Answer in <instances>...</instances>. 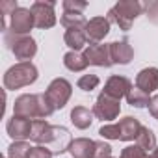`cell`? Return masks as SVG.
<instances>
[{
    "instance_id": "obj_2",
    "label": "cell",
    "mask_w": 158,
    "mask_h": 158,
    "mask_svg": "<svg viewBox=\"0 0 158 158\" xmlns=\"http://www.w3.org/2000/svg\"><path fill=\"white\" fill-rule=\"evenodd\" d=\"M54 114V108L50 106V102L47 101L45 93H26L21 95L15 104H13V115L30 119V121H39V119H47L48 115Z\"/></svg>"
},
{
    "instance_id": "obj_21",
    "label": "cell",
    "mask_w": 158,
    "mask_h": 158,
    "mask_svg": "<svg viewBox=\"0 0 158 158\" xmlns=\"http://www.w3.org/2000/svg\"><path fill=\"white\" fill-rule=\"evenodd\" d=\"M60 23L69 30V28H86L88 21L82 13H74V11H63Z\"/></svg>"
},
{
    "instance_id": "obj_8",
    "label": "cell",
    "mask_w": 158,
    "mask_h": 158,
    "mask_svg": "<svg viewBox=\"0 0 158 158\" xmlns=\"http://www.w3.org/2000/svg\"><path fill=\"white\" fill-rule=\"evenodd\" d=\"M54 6L56 2H45V0H37V2L32 4L30 11L34 15V24L35 28H41V30H47V28H52L56 24V13H54Z\"/></svg>"
},
{
    "instance_id": "obj_27",
    "label": "cell",
    "mask_w": 158,
    "mask_h": 158,
    "mask_svg": "<svg viewBox=\"0 0 158 158\" xmlns=\"http://www.w3.org/2000/svg\"><path fill=\"white\" fill-rule=\"evenodd\" d=\"M145 13H147V19L154 24H158V0H149V2L143 6Z\"/></svg>"
},
{
    "instance_id": "obj_10",
    "label": "cell",
    "mask_w": 158,
    "mask_h": 158,
    "mask_svg": "<svg viewBox=\"0 0 158 158\" xmlns=\"http://www.w3.org/2000/svg\"><path fill=\"white\" fill-rule=\"evenodd\" d=\"M121 112V104L119 101L101 93L95 101V106H93V115L101 121H114Z\"/></svg>"
},
{
    "instance_id": "obj_22",
    "label": "cell",
    "mask_w": 158,
    "mask_h": 158,
    "mask_svg": "<svg viewBox=\"0 0 158 158\" xmlns=\"http://www.w3.org/2000/svg\"><path fill=\"white\" fill-rule=\"evenodd\" d=\"M136 145H139L145 152H152V151L156 149V138H154L152 130L147 128V127H141L139 136H138V139H136Z\"/></svg>"
},
{
    "instance_id": "obj_24",
    "label": "cell",
    "mask_w": 158,
    "mask_h": 158,
    "mask_svg": "<svg viewBox=\"0 0 158 158\" xmlns=\"http://www.w3.org/2000/svg\"><path fill=\"white\" fill-rule=\"evenodd\" d=\"M30 151H32L30 143H26V141H13L8 147V156L10 158H28Z\"/></svg>"
},
{
    "instance_id": "obj_5",
    "label": "cell",
    "mask_w": 158,
    "mask_h": 158,
    "mask_svg": "<svg viewBox=\"0 0 158 158\" xmlns=\"http://www.w3.org/2000/svg\"><path fill=\"white\" fill-rule=\"evenodd\" d=\"M141 11L143 6L138 0H121L108 11V21L115 23L123 32H128L132 28V23L138 19V15H141Z\"/></svg>"
},
{
    "instance_id": "obj_25",
    "label": "cell",
    "mask_w": 158,
    "mask_h": 158,
    "mask_svg": "<svg viewBox=\"0 0 158 158\" xmlns=\"http://www.w3.org/2000/svg\"><path fill=\"white\" fill-rule=\"evenodd\" d=\"M99 84H101V80H99L97 74H84V76L78 78V82H76V86L82 91H93Z\"/></svg>"
},
{
    "instance_id": "obj_26",
    "label": "cell",
    "mask_w": 158,
    "mask_h": 158,
    "mask_svg": "<svg viewBox=\"0 0 158 158\" xmlns=\"http://www.w3.org/2000/svg\"><path fill=\"white\" fill-rule=\"evenodd\" d=\"M147 154L149 152H145L139 145H128V147L123 149V152H121L119 158H145Z\"/></svg>"
},
{
    "instance_id": "obj_11",
    "label": "cell",
    "mask_w": 158,
    "mask_h": 158,
    "mask_svg": "<svg viewBox=\"0 0 158 158\" xmlns=\"http://www.w3.org/2000/svg\"><path fill=\"white\" fill-rule=\"evenodd\" d=\"M84 32H86V37H88L89 45L101 43L110 34V21H108V17H93L91 21H88Z\"/></svg>"
},
{
    "instance_id": "obj_31",
    "label": "cell",
    "mask_w": 158,
    "mask_h": 158,
    "mask_svg": "<svg viewBox=\"0 0 158 158\" xmlns=\"http://www.w3.org/2000/svg\"><path fill=\"white\" fill-rule=\"evenodd\" d=\"M149 112L154 119H158V95L151 97V102H149Z\"/></svg>"
},
{
    "instance_id": "obj_13",
    "label": "cell",
    "mask_w": 158,
    "mask_h": 158,
    "mask_svg": "<svg viewBox=\"0 0 158 158\" xmlns=\"http://www.w3.org/2000/svg\"><path fill=\"white\" fill-rule=\"evenodd\" d=\"M32 128H34V121L19 117V115H13L6 125L8 136L15 141H24V139L32 138Z\"/></svg>"
},
{
    "instance_id": "obj_17",
    "label": "cell",
    "mask_w": 158,
    "mask_h": 158,
    "mask_svg": "<svg viewBox=\"0 0 158 158\" xmlns=\"http://www.w3.org/2000/svg\"><path fill=\"white\" fill-rule=\"evenodd\" d=\"M110 54H112V61L119 63V65H127L134 58V50H132V47L127 39L110 43Z\"/></svg>"
},
{
    "instance_id": "obj_7",
    "label": "cell",
    "mask_w": 158,
    "mask_h": 158,
    "mask_svg": "<svg viewBox=\"0 0 158 158\" xmlns=\"http://www.w3.org/2000/svg\"><path fill=\"white\" fill-rule=\"evenodd\" d=\"M71 93H73V86L69 80H65V78H54L45 91V97L56 112V110H61L69 102Z\"/></svg>"
},
{
    "instance_id": "obj_15",
    "label": "cell",
    "mask_w": 158,
    "mask_h": 158,
    "mask_svg": "<svg viewBox=\"0 0 158 158\" xmlns=\"http://www.w3.org/2000/svg\"><path fill=\"white\" fill-rule=\"evenodd\" d=\"M97 151V141L89 138H74L67 149V152L73 158H95Z\"/></svg>"
},
{
    "instance_id": "obj_33",
    "label": "cell",
    "mask_w": 158,
    "mask_h": 158,
    "mask_svg": "<svg viewBox=\"0 0 158 158\" xmlns=\"http://www.w3.org/2000/svg\"><path fill=\"white\" fill-rule=\"evenodd\" d=\"M145 158H151V154H147V156H145Z\"/></svg>"
},
{
    "instance_id": "obj_1",
    "label": "cell",
    "mask_w": 158,
    "mask_h": 158,
    "mask_svg": "<svg viewBox=\"0 0 158 158\" xmlns=\"http://www.w3.org/2000/svg\"><path fill=\"white\" fill-rule=\"evenodd\" d=\"M32 141H35L37 145H52L54 147V154H61L69 149L71 145V134L65 127H54L48 125L45 119L34 121V128H32Z\"/></svg>"
},
{
    "instance_id": "obj_18",
    "label": "cell",
    "mask_w": 158,
    "mask_h": 158,
    "mask_svg": "<svg viewBox=\"0 0 158 158\" xmlns=\"http://www.w3.org/2000/svg\"><path fill=\"white\" fill-rule=\"evenodd\" d=\"M63 41L65 45L73 50V52H78V50H82L88 43V37H86V32L84 28H69L63 35Z\"/></svg>"
},
{
    "instance_id": "obj_29",
    "label": "cell",
    "mask_w": 158,
    "mask_h": 158,
    "mask_svg": "<svg viewBox=\"0 0 158 158\" xmlns=\"http://www.w3.org/2000/svg\"><path fill=\"white\" fill-rule=\"evenodd\" d=\"M54 152L50 149H47L45 145H37V147H32V151L28 152V158H52Z\"/></svg>"
},
{
    "instance_id": "obj_30",
    "label": "cell",
    "mask_w": 158,
    "mask_h": 158,
    "mask_svg": "<svg viewBox=\"0 0 158 158\" xmlns=\"http://www.w3.org/2000/svg\"><path fill=\"white\" fill-rule=\"evenodd\" d=\"M112 156V147L104 141H97V151H95V158H110Z\"/></svg>"
},
{
    "instance_id": "obj_4",
    "label": "cell",
    "mask_w": 158,
    "mask_h": 158,
    "mask_svg": "<svg viewBox=\"0 0 158 158\" xmlns=\"http://www.w3.org/2000/svg\"><path fill=\"white\" fill-rule=\"evenodd\" d=\"M37 80V67L32 61H19L10 67L4 74L6 89H21Z\"/></svg>"
},
{
    "instance_id": "obj_23",
    "label": "cell",
    "mask_w": 158,
    "mask_h": 158,
    "mask_svg": "<svg viewBox=\"0 0 158 158\" xmlns=\"http://www.w3.org/2000/svg\"><path fill=\"white\" fill-rule=\"evenodd\" d=\"M127 102L134 108H145V106H149L151 99H149V93H145L138 88H132L127 95Z\"/></svg>"
},
{
    "instance_id": "obj_9",
    "label": "cell",
    "mask_w": 158,
    "mask_h": 158,
    "mask_svg": "<svg viewBox=\"0 0 158 158\" xmlns=\"http://www.w3.org/2000/svg\"><path fill=\"white\" fill-rule=\"evenodd\" d=\"M34 15L30 10L26 8H17L11 15H10V26L8 32L15 34V35H28V32L34 28Z\"/></svg>"
},
{
    "instance_id": "obj_16",
    "label": "cell",
    "mask_w": 158,
    "mask_h": 158,
    "mask_svg": "<svg viewBox=\"0 0 158 158\" xmlns=\"http://www.w3.org/2000/svg\"><path fill=\"white\" fill-rule=\"evenodd\" d=\"M136 88L145 91V93H152L158 89V69L156 67H145L138 73L136 76Z\"/></svg>"
},
{
    "instance_id": "obj_6",
    "label": "cell",
    "mask_w": 158,
    "mask_h": 158,
    "mask_svg": "<svg viewBox=\"0 0 158 158\" xmlns=\"http://www.w3.org/2000/svg\"><path fill=\"white\" fill-rule=\"evenodd\" d=\"M4 43H6L8 48L15 54V58L21 60V61H30V60L37 54V43H35V39L30 37V35H15V34L6 32Z\"/></svg>"
},
{
    "instance_id": "obj_3",
    "label": "cell",
    "mask_w": 158,
    "mask_h": 158,
    "mask_svg": "<svg viewBox=\"0 0 158 158\" xmlns=\"http://www.w3.org/2000/svg\"><path fill=\"white\" fill-rule=\"evenodd\" d=\"M141 123L136 119V117H123L119 123H114V125H104L99 128V134L106 139H119V141H132V139H138L139 136V130H141Z\"/></svg>"
},
{
    "instance_id": "obj_19",
    "label": "cell",
    "mask_w": 158,
    "mask_h": 158,
    "mask_svg": "<svg viewBox=\"0 0 158 158\" xmlns=\"http://www.w3.org/2000/svg\"><path fill=\"white\" fill-rule=\"evenodd\" d=\"M71 123L80 130L89 128L93 123V110H88L86 106H74L71 110Z\"/></svg>"
},
{
    "instance_id": "obj_28",
    "label": "cell",
    "mask_w": 158,
    "mask_h": 158,
    "mask_svg": "<svg viewBox=\"0 0 158 158\" xmlns=\"http://www.w3.org/2000/svg\"><path fill=\"white\" fill-rule=\"evenodd\" d=\"M86 8H88V2H80V0H65V2H63V11L82 13Z\"/></svg>"
},
{
    "instance_id": "obj_14",
    "label": "cell",
    "mask_w": 158,
    "mask_h": 158,
    "mask_svg": "<svg viewBox=\"0 0 158 158\" xmlns=\"http://www.w3.org/2000/svg\"><path fill=\"white\" fill-rule=\"evenodd\" d=\"M132 89V82L128 80L127 76H119V74H114V76H110L108 80H106V84H104V95H108V97H112V99H115V101H121L123 97H127L128 95V91Z\"/></svg>"
},
{
    "instance_id": "obj_34",
    "label": "cell",
    "mask_w": 158,
    "mask_h": 158,
    "mask_svg": "<svg viewBox=\"0 0 158 158\" xmlns=\"http://www.w3.org/2000/svg\"><path fill=\"white\" fill-rule=\"evenodd\" d=\"M110 158H114V156H110Z\"/></svg>"
},
{
    "instance_id": "obj_32",
    "label": "cell",
    "mask_w": 158,
    "mask_h": 158,
    "mask_svg": "<svg viewBox=\"0 0 158 158\" xmlns=\"http://www.w3.org/2000/svg\"><path fill=\"white\" fill-rule=\"evenodd\" d=\"M151 158H158V147H156V149L151 152Z\"/></svg>"
},
{
    "instance_id": "obj_12",
    "label": "cell",
    "mask_w": 158,
    "mask_h": 158,
    "mask_svg": "<svg viewBox=\"0 0 158 158\" xmlns=\"http://www.w3.org/2000/svg\"><path fill=\"white\" fill-rule=\"evenodd\" d=\"M84 56L89 65H97V67H112L114 65L112 54H110V45H102V43L89 45L84 50Z\"/></svg>"
},
{
    "instance_id": "obj_20",
    "label": "cell",
    "mask_w": 158,
    "mask_h": 158,
    "mask_svg": "<svg viewBox=\"0 0 158 158\" xmlns=\"http://www.w3.org/2000/svg\"><path fill=\"white\" fill-rule=\"evenodd\" d=\"M63 65L69 69V71H73V73H80V71H84L89 63H88V60H86V56L84 54H80V52H67L65 56H63Z\"/></svg>"
}]
</instances>
